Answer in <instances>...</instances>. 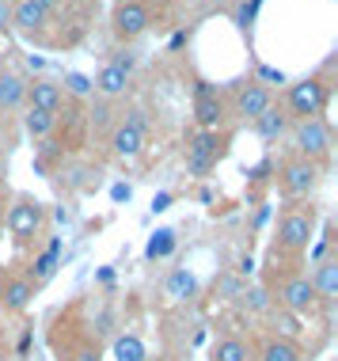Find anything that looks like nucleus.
Instances as JSON below:
<instances>
[{"instance_id": "f257e3e1", "label": "nucleus", "mask_w": 338, "mask_h": 361, "mask_svg": "<svg viewBox=\"0 0 338 361\" xmlns=\"http://www.w3.org/2000/svg\"><path fill=\"white\" fill-rule=\"evenodd\" d=\"M327 99H331V92H327V84L320 76H304V80L289 84V95H285V106H289V118H320L327 111Z\"/></svg>"}, {"instance_id": "f03ea898", "label": "nucleus", "mask_w": 338, "mask_h": 361, "mask_svg": "<svg viewBox=\"0 0 338 361\" xmlns=\"http://www.w3.org/2000/svg\"><path fill=\"white\" fill-rule=\"evenodd\" d=\"M293 145H296V152H301V160H312V164H320L331 156V145H334V133H331V122L323 118H301L293 126Z\"/></svg>"}, {"instance_id": "7ed1b4c3", "label": "nucleus", "mask_w": 338, "mask_h": 361, "mask_svg": "<svg viewBox=\"0 0 338 361\" xmlns=\"http://www.w3.org/2000/svg\"><path fill=\"white\" fill-rule=\"evenodd\" d=\"M315 240V217H312V209H293V213H285L282 221H277V232H274V243L282 251H308V243Z\"/></svg>"}, {"instance_id": "20e7f679", "label": "nucleus", "mask_w": 338, "mask_h": 361, "mask_svg": "<svg viewBox=\"0 0 338 361\" xmlns=\"http://www.w3.org/2000/svg\"><path fill=\"white\" fill-rule=\"evenodd\" d=\"M42 221H46V206L27 198V194H19L12 206H8V232L15 240H35L42 232Z\"/></svg>"}, {"instance_id": "39448f33", "label": "nucleus", "mask_w": 338, "mask_h": 361, "mask_svg": "<svg viewBox=\"0 0 338 361\" xmlns=\"http://www.w3.org/2000/svg\"><path fill=\"white\" fill-rule=\"evenodd\" d=\"M277 308L293 312V316H312V312L320 308V297H315V289H312V278L308 274H289L282 281V289H277Z\"/></svg>"}, {"instance_id": "423d86ee", "label": "nucleus", "mask_w": 338, "mask_h": 361, "mask_svg": "<svg viewBox=\"0 0 338 361\" xmlns=\"http://www.w3.org/2000/svg\"><path fill=\"white\" fill-rule=\"evenodd\" d=\"M220 152H225V141H220L213 130L194 133V141L187 145V171L190 175H209V171L217 168Z\"/></svg>"}, {"instance_id": "0eeeda50", "label": "nucleus", "mask_w": 338, "mask_h": 361, "mask_svg": "<svg viewBox=\"0 0 338 361\" xmlns=\"http://www.w3.org/2000/svg\"><path fill=\"white\" fill-rule=\"evenodd\" d=\"M111 27H114V35H118L122 42H133V38H141V35L152 27V12H149V4H141V0H125V4L114 8Z\"/></svg>"}, {"instance_id": "6e6552de", "label": "nucleus", "mask_w": 338, "mask_h": 361, "mask_svg": "<svg viewBox=\"0 0 338 361\" xmlns=\"http://www.w3.org/2000/svg\"><path fill=\"white\" fill-rule=\"evenodd\" d=\"M282 187L285 194H293V198H312L315 187H320V164H312V160H289L285 168H282Z\"/></svg>"}, {"instance_id": "1a4fd4ad", "label": "nucleus", "mask_w": 338, "mask_h": 361, "mask_svg": "<svg viewBox=\"0 0 338 361\" xmlns=\"http://www.w3.org/2000/svg\"><path fill=\"white\" fill-rule=\"evenodd\" d=\"M111 149H114V156H122V160H133V156L144 149V118H141V111H133L130 118H122L118 126H114Z\"/></svg>"}, {"instance_id": "9d476101", "label": "nucleus", "mask_w": 338, "mask_h": 361, "mask_svg": "<svg viewBox=\"0 0 338 361\" xmlns=\"http://www.w3.org/2000/svg\"><path fill=\"white\" fill-rule=\"evenodd\" d=\"M232 106H236V114H239L244 122H255L263 111H270V106H274V95H270L266 84L247 80V84L236 87V99H232Z\"/></svg>"}, {"instance_id": "9b49d317", "label": "nucleus", "mask_w": 338, "mask_h": 361, "mask_svg": "<svg viewBox=\"0 0 338 361\" xmlns=\"http://www.w3.org/2000/svg\"><path fill=\"white\" fill-rule=\"evenodd\" d=\"M194 118L201 130H217L225 122V103H220V92L209 80H198L194 87Z\"/></svg>"}, {"instance_id": "f8f14e48", "label": "nucleus", "mask_w": 338, "mask_h": 361, "mask_svg": "<svg viewBox=\"0 0 338 361\" xmlns=\"http://www.w3.org/2000/svg\"><path fill=\"white\" fill-rule=\"evenodd\" d=\"M65 103V92L57 80H46V76H38V80H27V106H35V111H46V114H57Z\"/></svg>"}, {"instance_id": "ddd939ff", "label": "nucleus", "mask_w": 338, "mask_h": 361, "mask_svg": "<svg viewBox=\"0 0 338 361\" xmlns=\"http://www.w3.org/2000/svg\"><path fill=\"white\" fill-rule=\"evenodd\" d=\"M50 8H54V0H15L12 4V27L23 35H31L50 19Z\"/></svg>"}, {"instance_id": "4468645a", "label": "nucleus", "mask_w": 338, "mask_h": 361, "mask_svg": "<svg viewBox=\"0 0 338 361\" xmlns=\"http://www.w3.org/2000/svg\"><path fill=\"white\" fill-rule=\"evenodd\" d=\"M312 289H315V297H320V305H334L338 300V259L334 255H327L320 262H312Z\"/></svg>"}, {"instance_id": "2eb2a0df", "label": "nucleus", "mask_w": 338, "mask_h": 361, "mask_svg": "<svg viewBox=\"0 0 338 361\" xmlns=\"http://www.w3.org/2000/svg\"><path fill=\"white\" fill-rule=\"evenodd\" d=\"M31 297H35V281H31V278H15V274H8L4 281H0V308H8V312H23L27 305H31Z\"/></svg>"}, {"instance_id": "dca6fc26", "label": "nucleus", "mask_w": 338, "mask_h": 361, "mask_svg": "<svg viewBox=\"0 0 338 361\" xmlns=\"http://www.w3.org/2000/svg\"><path fill=\"white\" fill-rule=\"evenodd\" d=\"M251 361H304L301 346L289 343V338H277V335H266L258 350H251Z\"/></svg>"}, {"instance_id": "f3484780", "label": "nucleus", "mask_w": 338, "mask_h": 361, "mask_svg": "<svg viewBox=\"0 0 338 361\" xmlns=\"http://www.w3.org/2000/svg\"><path fill=\"white\" fill-rule=\"evenodd\" d=\"M27 103V80L15 69H0V114L19 111Z\"/></svg>"}, {"instance_id": "a211bd4d", "label": "nucleus", "mask_w": 338, "mask_h": 361, "mask_svg": "<svg viewBox=\"0 0 338 361\" xmlns=\"http://www.w3.org/2000/svg\"><path fill=\"white\" fill-rule=\"evenodd\" d=\"M92 87H95V95H103V99H118V95H125V87H130V73H122L118 65L107 61L99 73H95Z\"/></svg>"}, {"instance_id": "6ab92c4d", "label": "nucleus", "mask_w": 338, "mask_h": 361, "mask_svg": "<svg viewBox=\"0 0 338 361\" xmlns=\"http://www.w3.org/2000/svg\"><path fill=\"white\" fill-rule=\"evenodd\" d=\"M251 130H255L263 141H277V137L289 133V114L277 111V106H270V111H263L255 122H251Z\"/></svg>"}, {"instance_id": "aec40b11", "label": "nucleus", "mask_w": 338, "mask_h": 361, "mask_svg": "<svg viewBox=\"0 0 338 361\" xmlns=\"http://www.w3.org/2000/svg\"><path fill=\"white\" fill-rule=\"evenodd\" d=\"M163 293H168V300H175V305L179 300H190L198 293V278L190 274L187 267H175L168 278H163Z\"/></svg>"}, {"instance_id": "412c9836", "label": "nucleus", "mask_w": 338, "mask_h": 361, "mask_svg": "<svg viewBox=\"0 0 338 361\" xmlns=\"http://www.w3.org/2000/svg\"><path fill=\"white\" fill-rule=\"evenodd\" d=\"M209 361H251V343L239 335H220L209 350Z\"/></svg>"}, {"instance_id": "4be33fe9", "label": "nucleus", "mask_w": 338, "mask_h": 361, "mask_svg": "<svg viewBox=\"0 0 338 361\" xmlns=\"http://www.w3.org/2000/svg\"><path fill=\"white\" fill-rule=\"evenodd\" d=\"M171 255H175V232H171V228H156V232H152V240L144 243V259L160 262V259H171Z\"/></svg>"}, {"instance_id": "5701e85b", "label": "nucleus", "mask_w": 338, "mask_h": 361, "mask_svg": "<svg viewBox=\"0 0 338 361\" xmlns=\"http://www.w3.org/2000/svg\"><path fill=\"white\" fill-rule=\"evenodd\" d=\"M149 357V350L137 335H118L114 338V361H144Z\"/></svg>"}, {"instance_id": "b1692460", "label": "nucleus", "mask_w": 338, "mask_h": 361, "mask_svg": "<svg viewBox=\"0 0 338 361\" xmlns=\"http://www.w3.org/2000/svg\"><path fill=\"white\" fill-rule=\"evenodd\" d=\"M54 122H57V114L35 111V106H27V114H23V130L31 133V137H50Z\"/></svg>"}, {"instance_id": "393cba45", "label": "nucleus", "mask_w": 338, "mask_h": 361, "mask_svg": "<svg viewBox=\"0 0 338 361\" xmlns=\"http://www.w3.org/2000/svg\"><path fill=\"white\" fill-rule=\"evenodd\" d=\"M239 300H244L247 312H258V316L274 308V297H270L266 286H247V289H239Z\"/></svg>"}, {"instance_id": "a878e982", "label": "nucleus", "mask_w": 338, "mask_h": 361, "mask_svg": "<svg viewBox=\"0 0 338 361\" xmlns=\"http://www.w3.org/2000/svg\"><path fill=\"white\" fill-rule=\"evenodd\" d=\"M270 316H274V335L277 338H289L293 343L296 335H301V316H293V312H285V308H270Z\"/></svg>"}, {"instance_id": "bb28decb", "label": "nucleus", "mask_w": 338, "mask_h": 361, "mask_svg": "<svg viewBox=\"0 0 338 361\" xmlns=\"http://www.w3.org/2000/svg\"><path fill=\"white\" fill-rule=\"evenodd\" d=\"M61 92L88 99V95H95V87H92V76H84V73H65V87H61Z\"/></svg>"}, {"instance_id": "cd10ccee", "label": "nucleus", "mask_w": 338, "mask_h": 361, "mask_svg": "<svg viewBox=\"0 0 338 361\" xmlns=\"http://www.w3.org/2000/svg\"><path fill=\"white\" fill-rule=\"evenodd\" d=\"M69 361H103V354H99V346H95V343H80L73 350Z\"/></svg>"}, {"instance_id": "c85d7f7f", "label": "nucleus", "mask_w": 338, "mask_h": 361, "mask_svg": "<svg viewBox=\"0 0 338 361\" xmlns=\"http://www.w3.org/2000/svg\"><path fill=\"white\" fill-rule=\"evenodd\" d=\"M111 65H118V69L122 73H133V69H137V54H130V50H122L118 57H114V61Z\"/></svg>"}, {"instance_id": "c756f323", "label": "nucleus", "mask_w": 338, "mask_h": 361, "mask_svg": "<svg viewBox=\"0 0 338 361\" xmlns=\"http://www.w3.org/2000/svg\"><path fill=\"white\" fill-rule=\"evenodd\" d=\"M92 126H95V130H103V126H111V106H107V103H99V106L92 111Z\"/></svg>"}, {"instance_id": "7c9ffc66", "label": "nucleus", "mask_w": 338, "mask_h": 361, "mask_svg": "<svg viewBox=\"0 0 338 361\" xmlns=\"http://www.w3.org/2000/svg\"><path fill=\"white\" fill-rule=\"evenodd\" d=\"M258 76H263L266 84H285V73H282V69H270V65H263V69H258Z\"/></svg>"}, {"instance_id": "2f4dec72", "label": "nucleus", "mask_w": 338, "mask_h": 361, "mask_svg": "<svg viewBox=\"0 0 338 361\" xmlns=\"http://www.w3.org/2000/svg\"><path fill=\"white\" fill-rule=\"evenodd\" d=\"M12 4H15V0H0V31L12 27Z\"/></svg>"}, {"instance_id": "473e14b6", "label": "nucleus", "mask_w": 338, "mask_h": 361, "mask_svg": "<svg viewBox=\"0 0 338 361\" xmlns=\"http://www.w3.org/2000/svg\"><path fill=\"white\" fill-rule=\"evenodd\" d=\"M130 194H133V190L125 187V183H118V187L111 190V198H114V202H130Z\"/></svg>"}, {"instance_id": "72a5a7b5", "label": "nucleus", "mask_w": 338, "mask_h": 361, "mask_svg": "<svg viewBox=\"0 0 338 361\" xmlns=\"http://www.w3.org/2000/svg\"><path fill=\"white\" fill-rule=\"evenodd\" d=\"M168 206H171V194H156V198H152V209L156 213H163Z\"/></svg>"}, {"instance_id": "f704fd0d", "label": "nucleus", "mask_w": 338, "mask_h": 361, "mask_svg": "<svg viewBox=\"0 0 338 361\" xmlns=\"http://www.w3.org/2000/svg\"><path fill=\"white\" fill-rule=\"evenodd\" d=\"M0 217H4V190H0Z\"/></svg>"}]
</instances>
